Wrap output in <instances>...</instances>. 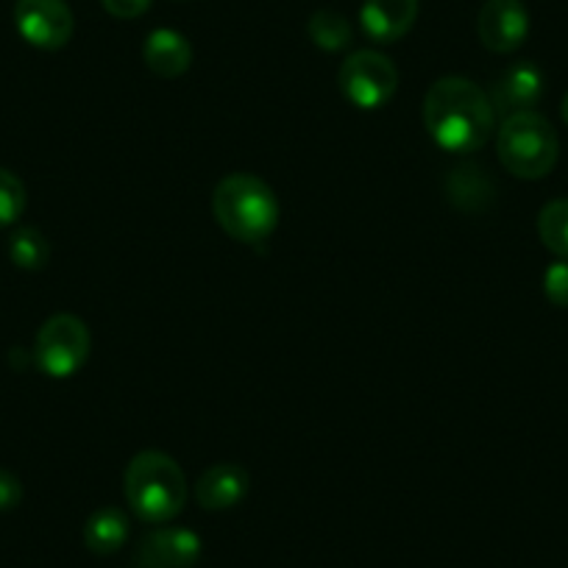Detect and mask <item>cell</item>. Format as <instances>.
<instances>
[{
	"label": "cell",
	"instance_id": "obj_1",
	"mask_svg": "<svg viewBox=\"0 0 568 568\" xmlns=\"http://www.w3.org/2000/svg\"><path fill=\"white\" fill-rule=\"evenodd\" d=\"M494 103L474 81L449 75L429 87L424 98V123L429 136L452 154H471L490 140Z\"/></svg>",
	"mask_w": 568,
	"mask_h": 568
},
{
	"label": "cell",
	"instance_id": "obj_2",
	"mask_svg": "<svg viewBox=\"0 0 568 568\" xmlns=\"http://www.w3.org/2000/svg\"><path fill=\"white\" fill-rule=\"evenodd\" d=\"M125 501L136 518L165 524L187 505V477L165 452H140L125 468Z\"/></svg>",
	"mask_w": 568,
	"mask_h": 568
},
{
	"label": "cell",
	"instance_id": "obj_3",
	"mask_svg": "<svg viewBox=\"0 0 568 568\" xmlns=\"http://www.w3.org/2000/svg\"><path fill=\"white\" fill-rule=\"evenodd\" d=\"M212 212L223 232L237 243H262L278 223V201L271 184L251 173H232L212 193Z\"/></svg>",
	"mask_w": 568,
	"mask_h": 568
},
{
	"label": "cell",
	"instance_id": "obj_4",
	"mask_svg": "<svg viewBox=\"0 0 568 568\" xmlns=\"http://www.w3.org/2000/svg\"><path fill=\"white\" fill-rule=\"evenodd\" d=\"M499 160L513 176L544 179L560 156V140L549 120L538 112H518L505 118L496 136Z\"/></svg>",
	"mask_w": 568,
	"mask_h": 568
},
{
	"label": "cell",
	"instance_id": "obj_5",
	"mask_svg": "<svg viewBox=\"0 0 568 568\" xmlns=\"http://www.w3.org/2000/svg\"><path fill=\"white\" fill-rule=\"evenodd\" d=\"M87 357H90V329L75 315H53L37 332L34 359L42 374L53 379H68L79 374Z\"/></svg>",
	"mask_w": 568,
	"mask_h": 568
},
{
	"label": "cell",
	"instance_id": "obj_6",
	"mask_svg": "<svg viewBox=\"0 0 568 568\" xmlns=\"http://www.w3.org/2000/svg\"><path fill=\"white\" fill-rule=\"evenodd\" d=\"M341 90L359 109L385 106L398 90L396 64L379 51H354L341 68Z\"/></svg>",
	"mask_w": 568,
	"mask_h": 568
},
{
	"label": "cell",
	"instance_id": "obj_7",
	"mask_svg": "<svg viewBox=\"0 0 568 568\" xmlns=\"http://www.w3.org/2000/svg\"><path fill=\"white\" fill-rule=\"evenodd\" d=\"M14 26L29 45L59 51L73 37V12L64 0H18Z\"/></svg>",
	"mask_w": 568,
	"mask_h": 568
},
{
	"label": "cell",
	"instance_id": "obj_8",
	"mask_svg": "<svg viewBox=\"0 0 568 568\" xmlns=\"http://www.w3.org/2000/svg\"><path fill=\"white\" fill-rule=\"evenodd\" d=\"M477 34L494 53H513L529 34V12L521 0H485L477 18Z\"/></svg>",
	"mask_w": 568,
	"mask_h": 568
},
{
	"label": "cell",
	"instance_id": "obj_9",
	"mask_svg": "<svg viewBox=\"0 0 568 568\" xmlns=\"http://www.w3.org/2000/svg\"><path fill=\"white\" fill-rule=\"evenodd\" d=\"M201 557V538L187 527L154 529L140 540L134 568H193Z\"/></svg>",
	"mask_w": 568,
	"mask_h": 568
},
{
	"label": "cell",
	"instance_id": "obj_10",
	"mask_svg": "<svg viewBox=\"0 0 568 568\" xmlns=\"http://www.w3.org/2000/svg\"><path fill=\"white\" fill-rule=\"evenodd\" d=\"M540 95H544V73L532 62H518L494 81L488 98L494 103V112L510 118L518 112H532Z\"/></svg>",
	"mask_w": 568,
	"mask_h": 568
},
{
	"label": "cell",
	"instance_id": "obj_11",
	"mask_svg": "<svg viewBox=\"0 0 568 568\" xmlns=\"http://www.w3.org/2000/svg\"><path fill=\"white\" fill-rule=\"evenodd\" d=\"M418 20V0H365L359 23L376 42H396Z\"/></svg>",
	"mask_w": 568,
	"mask_h": 568
},
{
	"label": "cell",
	"instance_id": "obj_12",
	"mask_svg": "<svg viewBox=\"0 0 568 568\" xmlns=\"http://www.w3.org/2000/svg\"><path fill=\"white\" fill-rule=\"evenodd\" d=\"M248 471L234 463H217L201 474L195 485V499L204 510H232L234 505L245 499L248 494Z\"/></svg>",
	"mask_w": 568,
	"mask_h": 568
},
{
	"label": "cell",
	"instance_id": "obj_13",
	"mask_svg": "<svg viewBox=\"0 0 568 568\" xmlns=\"http://www.w3.org/2000/svg\"><path fill=\"white\" fill-rule=\"evenodd\" d=\"M142 59H145L151 73H156L160 79H179L193 64V45L179 31L156 29L145 37Z\"/></svg>",
	"mask_w": 568,
	"mask_h": 568
},
{
	"label": "cell",
	"instance_id": "obj_14",
	"mask_svg": "<svg viewBox=\"0 0 568 568\" xmlns=\"http://www.w3.org/2000/svg\"><path fill=\"white\" fill-rule=\"evenodd\" d=\"M446 195H449V201L457 210L479 212L494 204L496 184L488 176V171H483L477 165H466L449 173V179H446Z\"/></svg>",
	"mask_w": 568,
	"mask_h": 568
},
{
	"label": "cell",
	"instance_id": "obj_15",
	"mask_svg": "<svg viewBox=\"0 0 568 568\" xmlns=\"http://www.w3.org/2000/svg\"><path fill=\"white\" fill-rule=\"evenodd\" d=\"M129 540V518L118 507H101L84 524V544L92 555H114Z\"/></svg>",
	"mask_w": 568,
	"mask_h": 568
},
{
	"label": "cell",
	"instance_id": "obj_16",
	"mask_svg": "<svg viewBox=\"0 0 568 568\" xmlns=\"http://www.w3.org/2000/svg\"><path fill=\"white\" fill-rule=\"evenodd\" d=\"M307 34L321 51H343L352 42V23L335 9H321L310 18Z\"/></svg>",
	"mask_w": 568,
	"mask_h": 568
},
{
	"label": "cell",
	"instance_id": "obj_17",
	"mask_svg": "<svg viewBox=\"0 0 568 568\" xmlns=\"http://www.w3.org/2000/svg\"><path fill=\"white\" fill-rule=\"evenodd\" d=\"M540 243L560 260H568V199L549 201L538 215Z\"/></svg>",
	"mask_w": 568,
	"mask_h": 568
},
{
	"label": "cell",
	"instance_id": "obj_18",
	"mask_svg": "<svg viewBox=\"0 0 568 568\" xmlns=\"http://www.w3.org/2000/svg\"><path fill=\"white\" fill-rule=\"evenodd\" d=\"M9 256L23 271H42L48 265V260H51V245H48L45 234L26 226L18 229L12 234V240H9Z\"/></svg>",
	"mask_w": 568,
	"mask_h": 568
},
{
	"label": "cell",
	"instance_id": "obj_19",
	"mask_svg": "<svg viewBox=\"0 0 568 568\" xmlns=\"http://www.w3.org/2000/svg\"><path fill=\"white\" fill-rule=\"evenodd\" d=\"M26 210V187L12 171L0 168V226L18 221Z\"/></svg>",
	"mask_w": 568,
	"mask_h": 568
},
{
	"label": "cell",
	"instance_id": "obj_20",
	"mask_svg": "<svg viewBox=\"0 0 568 568\" xmlns=\"http://www.w3.org/2000/svg\"><path fill=\"white\" fill-rule=\"evenodd\" d=\"M544 293L555 307H568V260H560L546 267Z\"/></svg>",
	"mask_w": 568,
	"mask_h": 568
},
{
	"label": "cell",
	"instance_id": "obj_21",
	"mask_svg": "<svg viewBox=\"0 0 568 568\" xmlns=\"http://www.w3.org/2000/svg\"><path fill=\"white\" fill-rule=\"evenodd\" d=\"M101 3L118 20H136L151 9V0H101Z\"/></svg>",
	"mask_w": 568,
	"mask_h": 568
},
{
	"label": "cell",
	"instance_id": "obj_22",
	"mask_svg": "<svg viewBox=\"0 0 568 568\" xmlns=\"http://www.w3.org/2000/svg\"><path fill=\"white\" fill-rule=\"evenodd\" d=\"M20 499H23V485H20V479L0 468V513L14 510L20 505Z\"/></svg>",
	"mask_w": 568,
	"mask_h": 568
},
{
	"label": "cell",
	"instance_id": "obj_23",
	"mask_svg": "<svg viewBox=\"0 0 568 568\" xmlns=\"http://www.w3.org/2000/svg\"><path fill=\"white\" fill-rule=\"evenodd\" d=\"M560 112H562V120H566V125H568V95L562 98V106H560Z\"/></svg>",
	"mask_w": 568,
	"mask_h": 568
}]
</instances>
